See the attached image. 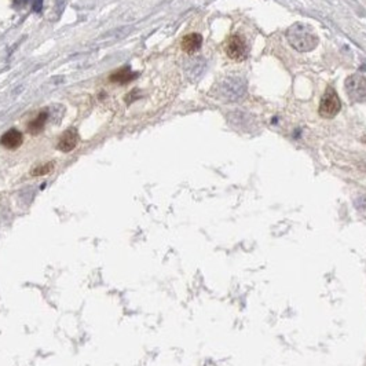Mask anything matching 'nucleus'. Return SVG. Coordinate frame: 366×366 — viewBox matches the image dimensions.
<instances>
[{
  "label": "nucleus",
  "mask_w": 366,
  "mask_h": 366,
  "mask_svg": "<svg viewBox=\"0 0 366 366\" xmlns=\"http://www.w3.org/2000/svg\"><path fill=\"white\" fill-rule=\"evenodd\" d=\"M344 87L353 101L366 102V77L362 75H351L344 81Z\"/></svg>",
  "instance_id": "nucleus-3"
},
{
  "label": "nucleus",
  "mask_w": 366,
  "mask_h": 366,
  "mask_svg": "<svg viewBox=\"0 0 366 366\" xmlns=\"http://www.w3.org/2000/svg\"><path fill=\"white\" fill-rule=\"evenodd\" d=\"M225 53L233 61H244L248 55L247 41L239 35L230 36L225 43Z\"/></svg>",
  "instance_id": "nucleus-4"
},
{
  "label": "nucleus",
  "mask_w": 366,
  "mask_h": 366,
  "mask_svg": "<svg viewBox=\"0 0 366 366\" xmlns=\"http://www.w3.org/2000/svg\"><path fill=\"white\" fill-rule=\"evenodd\" d=\"M287 39L289 45L300 53L311 51L318 45V37L313 28L303 23L292 25L287 32Z\"/></svg>",
  "instance_id": "nucleus-1"
},
{
  "label": "nucleus",
  "mask_w": 366,
  "mask_h": 366,
  "mask_svg": "<svg viewBox=\"0 0 366 366\" xmlns=\"http://www.w3.org/2000/svg\"><path fill=\"white\" fill-rule=\"evenodd\" d=\"M135 77H137V73H134V72H131L130 68L125 67L123 69H120V71H116L115 73H112L109 80H111L112 83L116 84H127L131 80L135 79Z\"/></svg>",
  "instance_id": "nucleus-9"
},
{
  "label": "nucleus",
  "mask_w": 366,
  "mask_h": 366,
  "mask_svg": "<svg viewBox=\"0 0 366 366\" xmlns=\"http://www.w3.org/2000/svg\"><path fill=\"white\" fill-rule=\"evenodd\" d=\"M47 117H49L47 112H40L39 115L36 116L33 120H31V123L28 124V131H29L32 135H39V134L45 130Z\"/></svg>",
  "instance_id": "nucleus-10"
},
{
  "label": "nucleus",
  "mask_w": 366,
  "mask_h": 366,
  "mask_svg": "<svg viewBox=\"0 0 366 366\" xmlns=\"http://www.w3.org/2000/svg\"><path fill=\"white\" fill-rule=\"evenodd\" d=\"M203 45V37L199 33H190V35H186L181 41V47L182 50L187 54H195L197 53Z\"/></svg>",
  "instance_id": "nucleus-8"
},
{
  "label": "nucleus",
  "mask_w": 366,
  "mask_h": 366,
  "mask_svg": "<svg viewBox=\"0 0 366 366\" xmlns=\"http://www.w3.org/2000/svg\"><path fill=\"white\" fill-rule=\"evenodd\" d=\"M23 141L24 137L21 131H18V130H14L13 128V130H9L7 133L2 135V138H0V145L6 147V149L14 150L23 145Z\"/></svg>",
  "instance_id": "nucleus-7"
},
{
  "label": "nucleus",
  "mask_w": 366,
  "mask_h": 366,
  "mask_svg": "<svg viewBox=\"0 0 366 366\" xmlns=\"http://www.w3.org/2000/svg\"><path fill=\"white\" fill-rule=\"evenodd\" d=\"M340 109H341V102L336 90L328 87L319 102V115L325 119H332L339 113Z\"/></svg>",
  "instance_id": "nucleus-2"
},
{
  "label": "nucleus",
  "mask_w": 366,
  "mask_h": 366,
  "mask_svg": "<svg viewBox=\"0 0 366 366\" xmlns=\"http://www.w3.org/2000/svg\"><path fill=\"white\" fill-rule=\"evenodd\" d=\"M245 81L240 77H230L223 83L221 87L222 95L226 97L229 101H239L245 94Z\"/></svg>",
  "instance_id": "nucleus-5"
},
{
  "label": "nucleus",
  "mask_w": 366,
  "mask_h": 366,
  "mask_svg": "<svg viewBox=\"0 0 366 366\" xmlns=\"http://www.w3.org/2000/svg\"><path fill=\"white\" fill-rule=\"evenodd\" d=\"M77 143H79V134L76 133V130H68L61 135L57 147L63 153H69L75 149Z\"/></svg>",
  "instance_id": "nucleus-6"
},
{
  "label": "nucleus",
  "mask_w": 366,
  "mask_h": 366,
  "mask_svg": "<svg viewBox=\"0 0 366 366\" xmlns=\"http://www.w3.org/2000/svg\"><path fill=\"white\" fill-rule=\"evenodd\" d=\"M40 5H41V0H35L36 11H39V10H40Z\"/></svg>",
  "instance_id": "nucleus-12"
},
{
  "label": "nucleus",
  "mask_w": 366,
  "mask_h": 366,
  "mask_svg": "<svg viewBox=\"0 0 366 366\" xmlns=\"http://www.w3.org/2000/svg\"><path fill=\"white\" fill-rule=\"evenodd\" d=\"M54 169V163H46L40 164L37 167H35L31 171L32 177H43V175H49L50 172Z\"/></svg>",
  "instance_id": "nucleus-11"
}]
</instances>
